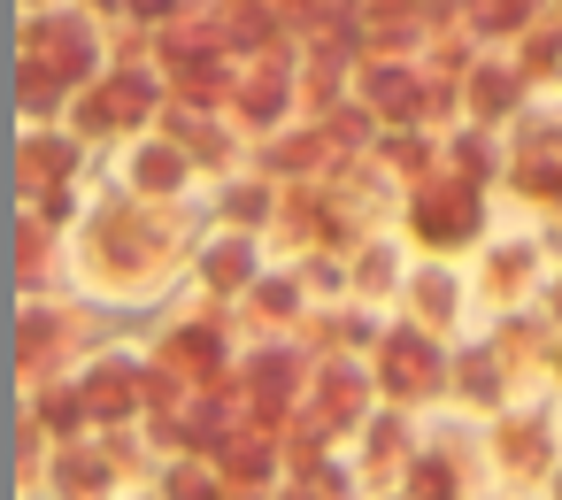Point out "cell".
<instances>
[{
  "mask_svg": "<svg viewBox=\"0 0 562 500\" xmlns=\"http://www.w3.org/2000/svg\"><path fill=\"white\" fill-rule=\"evenodd\" d=\"M24 9H63V0H24Z\"/></svg>",
  "mask_w": 562,
  "mask_h": 500,
  "instance_id": "cell-23",
  "label": "cell"
},
{
  "mask_svg": "<svg viewBox=\"0 0 562 500\" xmlns=\"http://www.w3.org/2000/svg\"><path fill=\"white\" fill-rule=\"evenodd\" d=\"M55 270H63V231L24 208V224H16V285H24V293H47Z\"/></svg>",
  "mask_w": 562,
  "mask_h": 500,
  "instance_id": "cell-18",
  "label": "cell"
},
{
  "mask_svg": "<svg viewBox=\"0 0 562 500\" xmlns=\"http://www.w3.org/2000/svg\"><path fill=\"white\" fill-rule=\"evenodd\" d=\"M155 500H232V492H224L209 454H170L162 477H155Z\"/></svg>",
  "mask_w": 562,
  "mask_h": 500,
  "instance_id": "cell-19",
  "label": "cell"
},
{
  "mask_svg": "<svg viewBox=\"0 0 562 500\" xmlns=\"http://www.w3.org/2000/svg\"><path fill=\"white\" fill-rule=\"evenodd\" d=\"M370 408H378V385H370L362 354H316V362H308V393H301L293 416H301L308 431H324L331 446H347Z\"/></svg>",
  "mask_w": 562,
  "mask_h": 500,
  "instance_id": "cell-6",
  "label": "cell"
},
{
  "mask_svg": "<svg viewBox=\"0 0 562 500\" xmlns=\"http://www.w3.org/2000/svg\"><path fill=\"white\" fill-rule=\"evenodd\" d=\"M193 9V0H124V24H139V32H162V24H178Z\"/></svg>",
  "mask_w": 562,
  "mask_h": 500,
  "instance_id": "cell-21",
  "label": "cell"
},
{
  "mask_svg": "<svg viewBox=\"0 0 562 500\" xmlns=\"http://www.w3.org/2000/svg\"><path fill=\"white\" fill-rule=\"evenodd\" d=\"M232 354H239V346H232V308L216 300V308H186V316H170L147 362L170 370L186 393H201V385H224Z\"/></svg>",
  "mask_w": 562,
  "mask_h": 500,
  "instance_id": "cell-5",
  "label": "cell"
},
{
  "mask_svg": "<svg viewBox=\"0 0 562 500\" xmlns=\"http://www.w3.org/2000/svg\"><path fill=\"white\" fill-rule=\"evenodd\" d=\"M362 370H370V385H378L385 408H408L416 416V408H431L447 393V339H431L416 323H378Z\"/></svg>",
  "mask_w": 562,
  "mask_h": 500,
  "instance_id": "cell-4",
  "label": "cell"
},
{
  "mask_svg": "<svg viewBox=\"0 0 562 500\" xmlns=\"http://www.w3.org/2000/svg\"><path fill=\"white\" fill-rule=\"evenodd\" d=\"M109 55V24H93L86 9H24V32H16V109L24 124H55L70 109V93L101 70Z\"/></svg>",
  "mask_w": 562,
  "mask_h": 500,
  "instance_id": "cell-2",
  "label": "cell"
},
{
  "mask_svg": "<svg viewBox=\"0 0 562 500\" xmlns=\"http://www.w3.org/2000/svg\"><path fill=\"white\" fill-rule=\"evenodd\" d=\"M401 239H355L347 247V285H339V300H355V308H385L393 293H401Z\"/></svg>",
  "mask_w": 562,
  "mask_h": 500,
  "instance_id": "cell-15",
  "label": "cell"
},
{
  "mask_svg": "<svg viewBox=\"0 0 562 500\" xmlns=\"http://www.w3.org/2000/svg\"><path fill=\"white\" fill-rule=\"evenodd\" d=\"M139 377H147V362H139V354H124V346H101V354H86V362L70 370V385H78V408H86V431L139 423Z\"/></svg>",
  "mask_w": 562,
  "mask_h": 500,
  "instance_id": "cell-9",
  "label": "cell"
},
{
  "mask_svg": "<svg viewBox=\"0 0 562 500\" xmlns=\"http://www.w3.org/2000/svg\"><path fill=\"white\" fill-rule=\"evenodd\" d=\"M554 500H562V469H554Z\"/></svg>",
  "mask_w": 562,
  "mask_h": 500,
  "instance_id": "cell-24",
  "label": "cell"
},
{
  "mask_svg": "<svg viewBox=\"0 0 562 500\" xmlns=\"http://www.w3.org/2000/svg\"><path fill=\"white\" fill-rule=\"evenodd\" d=\"M393 300H401V323H416V331H431V339H454L462 300H470V277H462L454 262H424V270L401 277Z\"/></svg>",
  "mask_w": 562,
  "mask_h": 500,
  "instance_id": "cell-12",
  "label": "cell"
},
{
  "mask_svg": "<svg viewBox=\"0 0 562 500\" xmlns=\"http://www.w3.org/2000/svg\"><path fill=\"white\" fill-rule=\"evenodd\" d=\"M554 370H562V354H554Z\"/></svg>",
  "mask_w": 562,
  "mask_h": 500,
  "instance_id": "cell-25",
  "label": "cell"
},
{
  "mask_svg": "<svg viewBox=\"0 0 562 500\" xmlns=\"http://www.w3.org/2000/svg\"><path fill=\"white\" fill-rule=\"evenodd\" d=\"M40 492H47V500H124V477L109 469L101 439H93V431H78V439H55V446H47Z\"/></svg>",
  "mask_w": 562,
  "mask_h": 500,
  "instance_id": "cell-10",
  "label": "cell"
},
{
  "mask_svg": "<svg viewBox=\"0 0 562 500\" xmlns=\"http://www.w3.org/2000/svg\"><path fill=\"white\" fill-rule=\"evenodd\" d=\"M408 231H416V247H431V254L470 247L462 231H477V178H462V170L416 178V185H408Z\"/></svg>",
  "mask_w": 562,
  "mask_h": 500,
  "instance_id": "cell-8",
  "label": "cell"
},
{
  "mask_svg": "<svg viewBox=\"0 0 562 500\" xmlns=\"http://www.w3.org/2000/svg\"><path fill=\"white\" fill-rule=\"evenodd\" d=\"M301 308H308V285H301V270L285 262V270H255V285L232 300V316H239V331L247 339H293V323H301Z\"/></svg>",
  "mask_w": 562,
  "mask_h": 500,
  "instance_id": "cell-13",
  "label": "cell"
},
{
  "mask_svg": "<svg viewBox=\"0 0 562 500\" xmlns=\"http://www.w3.org/2000/svg\"><path fill=\"white\" fill-rule=\"evenodd\" d=\"M193 270H201V293L232 308L255 285V270H262V231H209L201 254H193Z\"/></svg>",
  "mask_w": 562,
  "mask_h": 500,
  "instance_id": "cell-14",
  "label": "cell"
},
{
  "mask_svg": "<svg viewBox=\"0 0 562 500\" xmlns=\"http://www.w3.org/2000/svg\"><path fill=\"white\" fill-rule=\"evenodd\" d=\"M493 454H501V469H516V462H524V469H539V462H547V431L508 416V423H493Z\"/></svg>",
  "mask_w": 562,
  "mask_h": 500,
  "instance_id": "cell-20",
  "label": "cell"
},
{
  "mask_svg": "<svg viewBox=\"0 0 562 500\" xmlns=\"http://www.w3.org/2000/svg\"><path fill=\"white\" fill-rule=\"evenodd\" d=\"M70 262L78 277L101 293V300H139L155 293L178 262H186V231L170 224V208L155 201H132V193H101L70 239Z\"/></svg>",
  "mask_w": 562,
  "mask_h": 500,
  "instance_id": "cell-1",
  "label": "cell"
},
{
  "mask_svg": "<svg viewBox=\"0 0 562 500\" xmlns=\"http://www.w3.org/2000/svg\"><path fill=\"white\" fill-rule=\"evenodd\" d=\"M70 9H86L93 24H116V16H124V0H70Z\"/></svg>",
  "mask_w": 562,
  "mask_h": 500,
  "instance_id": "cell-22",
  "label": "cell"
},
{
  "mask_svg": "<svg viewBox=\"0 0 562 500\" xmlns=\"http://www.w3.org/2000/svg\"><path fill=\"white\" fill-rule=\"evenodd\" d=\"M270 208H278V178H262V170L216 178V231H262Z\"/></svg>",
  "mask_w": 562,
  "mask_h": 500,
  "instance_id": "cell-17",
  "label": "cell"
},
{
  "mask_svg": "<svg viewBox=\"0 0 562 500\" xmlns=\"http://www.w3.org/2000/svg\"><path fill=\"white\" fill-rule=\"evenodd\" d=\"M193 162H186V147L170 139V132H132L124 147H116V193H132V201H155V208H178L186 193H193Z\"/></svg>",
  "mask_w": 562,
  "mask_h": 500,
  "instance_id": "cell-7",
  "label": "cell"
},
{
  "mask_svg": "<svg viewBox=\"0 0 562 500\" xmlns=\"http://www.w3.org/2000/svg\"><path fill=\"white\" fill-rule=\"evenodd\" d=\"M78 162H86V139L70 124H24V139H16V185H24V201L78 185Z\"/></svg>",
  "mask_w": 562,
  "mask_h": 500,
  "instance_id": "cell-11",
  "label": "cell"
},
{
  "mask_svg": "<svg viewBox=\"0 0 562 500\" xmlns=\"http://www.w3.org/2000/svg\"><path fill=\"white\" fill-rule=\"evenodd\" d=\"M331 170V147H324V132H316V116H293V124H278V132H262V178H324Z\"/></svg>",
  "mask_w": 562,
  "mask_h": 500,
  "instance_id": "cell-16",
  "label": "cell"
},
{
  "mask_svg": "<svg viewBox=\"0 0 562 500\" xmlns=\"http://www.w3.org/2000/svg\"><path fill=\"white\" fill-rule=\"evenodd\" d=\"M86 339H101V316L86 300H63L55 285L24 293V308H16V377H24V393L40 377H70L86 362Z\"/></svg>",
  "mask_w": 562,
  "mask_h": 500,
  "instance_id": "cell-3",
  "label": "cell"
}]
</instances>
